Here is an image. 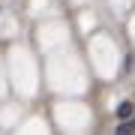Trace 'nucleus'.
Instances as JSON below:
<instances>
[{
	"mask_svg": "<svg viewBox=\"0 0 135 135\" xmlns=\"http://www.w3.org/2000/svg\"><path fill=\"white\" fill-rule=\"evenodd\" d=\"M117 135H135V117H132V120H126L123 126H117Z\"/></svg>",
	"mask_w": 135,
	"mask_h": 135,
	"instance_id": "f257e3e1",
	"label": "nucleus"
},
{
	"mask_svg": "<svg viewBox=\"0 0 135 135\" xmlns=\"http://www.w3.org/2000/svg\"><path fill=\"white\" fill-rule=\"evenodd\" d=\"M117 114L120 117H132V102H123V105L117 108Z\"/></svg>",
	"mask_w": 135,
	"mask_h": 135,
	"instance_id": "f03ea898",
	"label": "nucleus"
}]
</instances>
